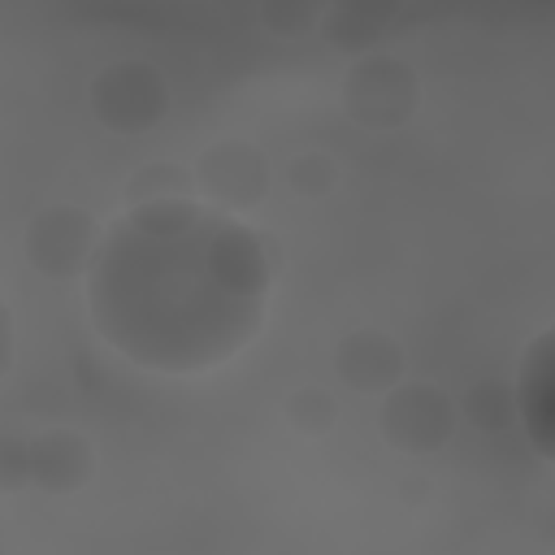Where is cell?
I'll return each instance as SVG.
<instances>
[{"label": "cell", "instance_id": "1", "mask_svg": "<svg viewBox=\"0 0 555 555\" xmlns=\"http://www.w3.org/2000/svg\"><path fill=\"white\" fill-rule=\"evenodd\" d=\"M269 256L251 225L195 199H139L87 264L95 334L139 369L204 373L238 356L269 308Z\"/></svg>", "mask_w": 555, "mask_h": 555}, {"label": "cell", "instance_id": "2", "mask_svg": "<svg viewBox=\"0 0 555 555\" xmlns=\"http://www.w3.org/2000/svg\"><path fill=\"white\" fill-rule=\"evenodd\" d=\"M347 113L364 126H395L416 108V78L395 56H369L343 87Z\"/></svg>", "mask_w": 555, "mask_h": 555}, {"label": "cell", "instance_id": "3", "mask_svg": "<svg viewBox=\"0 0 555 555\" xmlns=\"http://www.w3.org/2000/svg\"><path fill=\"white\" fill-rule=\"evenodd\" d=\"M91 95H95L100 121L121 130V134L143 130L165 113V82L152 74V65H134V61L104 69L95 78Z\"/></svg>", "mask_w": 555, "mask_h": 555}, {"label": "cell", "instance_id": "4", "mask_svg": "<svg viewBox=\"0 0 555 555\" xmlns=\"http://www.w3.org/2000/svg\"><path fill=\"white\" fill-rule=\"evenodd\" d=\"M199 191L208 195V208L230 212L243 204H256L264 195V160L247 143H217L199 160Z\"/></svg>", "mask_w": 555, "mask_h": 555}, {"label": "cell", "instance_id": "5", "mask_svg": "<svg viewBox=\"0 0 555 555\" xmlns=\"http://www.w3.org/2000/svg\"><path fill=\"white\" fill-rule=\"evenodd\" d=\"M382 429L403 451H434L451 434V403L434 386H399L382 408Z\"/></svg>", "mask_w": 555, "mask_h": 555}, {"label": "cell", "instance_id": "6", "mask_svg": "<svg viewBox=\"0 0 555 555\" xmlns=\"http://www.w3.org/2000/svg\"><path fill=\"white\" fill-rule=\"evenodd\" d=\"M95 243H100V238H95V221H91L87 212H78V208H52V212H43V217L30 225L26 251H30V260H35L39 269L65 273V269H78L82 260L91 264Z\"/></svg>", "mask_w": 555, "mask_h": 555}, {"label": "cell", "instance_id": "7", "mask_svg": "<svg viewBox=\"0 0 555 555\" xmlns=\"http://www.w3.org/2000/svg\"><path fill=\"white\" fill-rule=\"evenodd\" d=\"M87 473H91V447L78 434L52 429L26 442V455L13 464V486L35 477L43 490H78Z\"/></svg>", "mask_w": 555, "mask_h": 555}, {"label": "cell", "instance_id": "8", "mask_svg": "<svg viewBox=\"0 0 555 555\" xmlns=\"http://www.w3.org/2000/svg\"><path fill=\"white\" fill-rule=\"evenodd\" d=\"M338 373L356 390H390L399 382V373H403L399 343L377 334V330H360L338 347Z\"/></svg>", "mask_w": 555, "mask_h": 555}, {"label": "cell", "instance_id": "9", "mask_svg": "<svg viewBox=\"0 0 555 555\" xmlns=\"http://www.w3.org/2000/svg\"><path fill=\"white\" fill-rule=\"evenodd\" d=\"M520 416L525 429L538 447V455H551V334H542L529 351V360L520 364Z\"/></svg>", "mask_w": 555, "mask_h": 555}, {"label": "cell", "instance_id": "10", "mask_svg": "<svg viewBox=\"0 0 555 555\" xmlns=\"http://www.w3.org/2000/svg\"><path fill=\"white\" fill-rule=\"evenodd\" d=\"M13 360V321H9V308L0 304V373L9 369Z\"/></svg>", "mask_w": 555, "mask_h": 555}]
</instances>
